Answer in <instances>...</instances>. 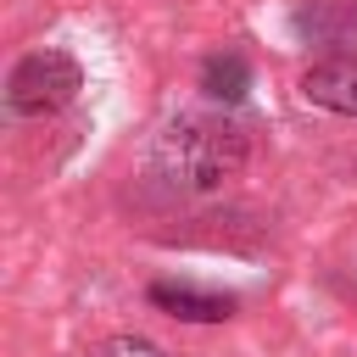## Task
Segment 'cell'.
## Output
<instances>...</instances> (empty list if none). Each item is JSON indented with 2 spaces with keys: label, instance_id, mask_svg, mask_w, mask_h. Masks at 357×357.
<instances>
[{
  "label": "cell",
  "instance_id": "obj_3",
  "mask_svg": "<svg viewBox=\"0 0 357 357\" xmlns=\"http://www.w3.org/2000/svg\"><path fill=\"white\" fill-rule=\"evenodd\" d=\"M296 95L329 117H357V50H324L301 67Z\"/></svg>",
  "mask_w": 357,
  "mask_h": 357
},
{
  "label": "cell",
  "instance_id": "obj_1",
  "mask_svg": "<svg viewBox=\"0 0 357 357\" xmlns=\"http://www.w3.org/2000/svg\"><path fill=\"white\" fill-rule=\"evenodd\" d=\"M251 162V128L229 106H184L173 112L145 151V184L195 201L218 195L229 178H240Z\"/></svg>",
  "mask_w": 357,
  "mask_h": 357
},
{
  "label": "cell",
  "instance_id": "obj_6",
  "mask_svg": "<svg viewBox=\"0 0 357 357\" xmlns=\"http://www.w3.org/2000/svg\"><path fill=\"white\" fill-rule=\"evenodd\" d=\"M89 357H173L167 346H156L151 335H106L89 346Z\"/></svg>",
  "mask_w": 357,
  "mask_h": 357
},
{
  "label": "cell",
  "instance_id": "obj_5",
  "mask_svg": "<svg viewBox=\"0 0 357 357\" xmlns=\"http://www.w3.org/2000/svg\"><path fill=\"white\" fill-rule=\"evenodd\" d=\"M201 95L212 100V106H240L245 95H251V61L229 45V50H212L206 61H201Z\"/></svg>",
  "mask_w": 357,
  "mask_h": 357
},
{
  "label": "cell",
  "instance_id": "obj_4",
  "mask_svg": "<svg viewBox=\"0 0 357 357\" xmlns=\"http://www.w3.org/2000/svg\"><path fill=\"white\" fill-rule=\"evenodd\" d=\"M145 301L178 324H223L240 312V296L234 290H212V284H195V279H151L145 284Z\"/></svg>",
  "mask_w": 357,
  "mask_h": 357
},
{
  "label": "cell",
  "instance_id": "obj_2",
  "mask_svg": "<svg viewBox=\"0 0 357 357\" xmlns=\"http://www.w3.org/2000/svg\"><path fill=\"white\" fill-rule=\"evenodd\" d=\"M84 89V61L61 45H39L28 56L11 61L6 73V117L11 123H45L56 112H67Z\"/></svg>",
  "mask_w": 357,
  "mask_h": 357
}]
</instances>
